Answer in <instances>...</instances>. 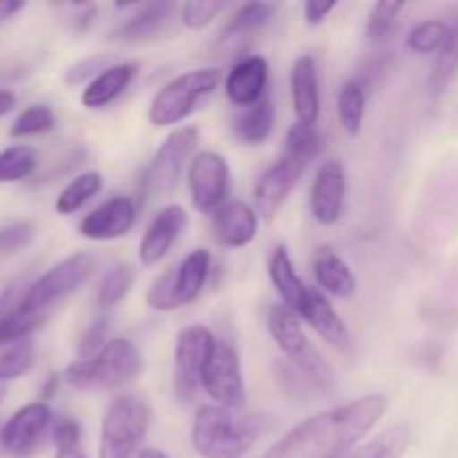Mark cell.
Instances as JSON below:
<instances>
[{"instance_id": "obj_1", "label": "cell", "mask_w": 458, "mask_h": 458, "mask_svg": "<svg viewBox=\"0 0 458 458\" xmlns=\"http://www.w3.org/2000/svg\"><path fill=\"white\" fill-rule=\"evenodd\" d=\"M389 398L383 394L356 398L352 403L309 416L284 434L262 458H340L383 420Z\"/></svg>"}, {"instance_id": "obj_2", "label": "cell", "mask_w": 458, "mask_h": 458, "mask_svg": "<svg viewBox=\"0 0 458 458\" xmlns=\"http://www.w3.org/2000/svg\"><path fill=\"white\" fill-rule=\"evenodd\" d=\"M262 434V419L219 405H204L191 429L192 450L201 458H244Z\"/></svg>"}, {"instance_id": "obj_3", "label": "cell", "mask_w": 458, "mask_h": 458, "mask_svg": "<svg viewBox=\"0 0 458 458\" xmlns=\"http://www.w3.org/2000/svg\"><path fill=\"white\" fill-rule=\"evenodd\" d=\"M143 356L128 338H114L94 358H81L65 369V383L79 392H112L137 380Z\"/></svg>"}, {"instance_id": "obj_4", "label": "cell", "mask_w": 458, "mask_h": 458, "mask_svg": "<svg viewBox=\"0 0 458 458\" xmlns=\"http://www.w3.org/2000/svg\"><path fill=\"white\" fill-rule=\"evenodd\" d=\"M219 83H222L219 67H197V70L183 72L168 81L152 97L148 119L157 128L182 123L213 97Z\"/></svg>"}, {"instance_id": "obj_5", "label": "cell", "mask_w": 458, "mask_h": 458, "mask_svg": "<svg viewBox=\"0 0 458 458\" xmlns=\"http://www.w3.org/2000/svg\"><path fill=\"white\" fill-rule=\"evenodd\" d=\"M267 325L276 344L286 356V360L295 369L302 371L320 389L322 396H329L335 387L334 367L322 356L320 349L304 335L302 327H300V318L291 309H286L284 304H276L268 311Z\"/></svg>"}, {"instance_id": "obj_6", "label": "cell", "mask_w": 458, "mask_h": 458, "mask_svg": "<svg viewBox=\"0 0 458 458\" xmlns=\"http://www.w3.org/2000/svg\"><path fill=\"white\" fill-rule=\"evenodd\" d=\"M152 410L143 398L121 394L107 405L98 438V458H132L150 429Z\"/></svg>"}, {"instance_id": "obj_7", "label": "cell", "mask_w": 458, "mask_h": 458, "mask_svg": "<svg viewBox=\"0 0 458 458\" xmlns=\"http://www.w3.org/2000/svg\"><path fill=\"white\" fill-rule=\"evenodd\" d=\"M94 268H97V259L89 253L70 255L56 267L49 268L47 273H43L38 280L25 286V293L21 300L22 309L30 316L45 322L54 307H58L72 293H76L92 277Z\"/></svg>"}, {"instance_id": "obj_8", "label": "cell", "mask_w": 458, "mask_h": 458, "mask_svg": "<svg viewBox=\"0 0 458 458\" xmlns=\"http://www.w3.org/2000/svg\"><path fill=\"white\" fill-rule=\"evenodd\" d=\"M197 141H199V130L195 125H186L165 137L159 150L150 159V164L143 168L141 179H139V192L143 199H152V197L168 195L174 191L179 177H182L183 168L191 157L195 155Z\"/></svg>"}, {"instance_id": "obj_9", "label": "cell", "mask_w": 458, "mask_h": 458, "mask_svg": "<svg viewBox=\"0 0 458 458\" xmlns=\"http://www.w3.org/2000/svg\"><path fill=\"white\" fill-rule=\"evenodd\" d=\"M199 387L208 394L210 401L226 410L240 411L246 401L244 376H242V362L235 347L217 340L213 353L201 369Z\"/></svg>"}, {"instance_id": "obj_10", "label": "cell", "mask_w": 458, "mask_h": 458, "mask_svg": "<svg viewBox=\"0 0 458 458\" xmlns=\"http://www.w3.org/2000/svg\"><path fill=\"white\" fill-rule=\"evenodd\" d=\"M217 338L204 325H191L179 331L174 343V396L191 403L199 387L201 369L213 353Z\"/></svg>"}, {"instance_id": "obj_11", "label": "cell", "mask_w": 458, "mask_h": 458, "mask_svg": "<svg viewBox=\"0 0 458 458\" xmlns=\"http://www.w3.org/2000/svg\"><path fill=\"white\" fill-rule=\"evenodd\" d=\"M188 191L191 201L199 213L213 215L228 201L231 192V168L219 152L204 150L192 157L188 165Z\"/></svg>"}, {"instance_id": "obj_12", "label": "cell", "mask_w": 458, "mask_h": 458, "mask_svg": "<svg viewBox=\"0 0 458 458\" xmlns=\"http://www.w3.org/2000/svg\"><path fill=\"white\" fill-rule=\"evenodd\" d=\"M52 423V410L47 403H30L9 416L0 428V447L16 458H27L38 450Z\"/></svg>"}, {"instance_id": "obj_13", "label": "cell", "mask_w": 458, "mask_h": 458, "mask_svg": "<svg viewBox=\"0 0 458 458\" xmlns=\"http://www.w3.org/2000/svg\"><path fill=\"white\" fill-rule=\"evenodd\" d=\"M307 165L309 164H304V161L293 159L289 155H282L280 161H276L267 173H262V177L258 179L253 191L255 208H258V213L262 217L271 219L284 206V201L289 199L291 191L300 182Z\"/></svg>"}, {"instance_id": "obj_14", "label": "cell", "mask_w": 458, "mask_h": 458, "mask_svg": "<svg viewBox=\"0 0 458 458\" xmlns=\"http://www.w3.org/2000/svg\"><path fill=\"white\" fill-rule=\"evenodd\" d=\"M186 226L188 213L182 206H164L155 215V219L146 228V233H143L141 244H139V262L143 267H155V264H159L170 253V249L177 244V240L186 231Z\"/></svg>"}, {"instance_id": "obj_15", "label": "cell", "mask_w": 458, "mask_h": 458, "mask_svg": "<svg viewBox=\"0 0 458 458\" xmlns=\"http://www.w3.org/2000/svg\"><path fill=\"white\" fill-rule=\"evenodd\" d=\"M134 222H137V204L130 197H112L81 219L79 233L85 240L110 242L128 235Z\"/></svg>"}, {"instance_id": "obj_16", "label": "cell", "mask_w": 458, "mask_h": 458, "mask_svg": "<svg viewBox=\"0 0 458 458\" xmlns=\"http://www.w3.org/2000/svg\"><path fill=\"white\" fill-rule=\"evenodd\" d=\"M347 199V174L340 161H325L311 186V215L316 222L331 226L343 217Z\"/></svg>"}, {"instance_id": "obj_17", "label": "cell", "mask_w": 458, "mask_h": 458, "mask_svg": "<svg viewBox=\"0 0 458 458\" xmlns=\"http://www.w3.org/2000/svg\"><path fill=\"white\" fill-rule=\"evenodd\" d=\"M215 242L226 249H244L258 235V215L244 201H226L210 215Z\"/></svg>"}, {"instance_id": "obj_18", "label": "cell", "mask_w": 458, "mask_h": 458, "mask_svg": "<svg viewBox=\"0 0 458 458\" xmlns=\"http://www.w3.org/2000/svg\"><path fill=\"white\" fill-rule=\"evenodd\" d=\"M268 61L262 56H246L233 65L226 79L228 101L240 107H250L267 98Z\"/></svg>"}, {"instance_id": "obj_19", "label": "cell", "mask_w": 458, "mask_h": 458, "mask_svg": "<svg viewBox=\"0 0 458 458\" xmlns=\"http://www.w3.org/2000/svg\"><path fill=\"white\" fill-rule=\"evenodd\" d=\"M291 98L298 123L316 125L320 116V81L313 56H300L291 70Z\"/></svg>"}, {"instance_id": "obj_20", "label": "cell", "mask_w": 458, "mask_h": 458, "mask_svg": "<svg viewBox=\"0 0 458 458\" xmlns=\"http://www.w3.org/2000/svg\"><path fill=\"white\" fill-rule=\"evenodd\" d=\"M318 335H320L325 343H329L335 349H349L352 347V335H349L347 325L343 322V318L338 316V311L334 309V304L329 302L322 291H313L309 293L307 304L302 307L300 316Z\"/></svg>"}, {"instance_id": "obj_21", "label": "cell", "mask_w": 458, "mask_h": 458, "mask_svg": "<svg viewBox=\"0 0 458 458\" xmlns=\"http://www.w3.org/2000/svg\"><path fill=\"white\" fill-rule=\"evenodd\" d=\"M174 12H177V4L173 3L141 4L137 13H132L128 21H123L119 27L112 30L110 40H116V43H141V40L155 38L157 34H161L168 27Z\"/></svg>"}, {"instance_id": "obj_22", "label": "cell", "mask_w": 458, "mask_h": 458, "mask_svg": "<svg viewBox=\"0 0 458 458\" xmlns=\"http://www.w3.org/2000/svg\"><path fill=\"white\" fill-rule=\"evenodd\" d=\"M268 277H271L273 286H276L277 295L282 298L284 307L291 309L295 316H300L302 307L307 304L311 289L298 276V271L293 267V259H291L284 244L276 246V250L268 258Z\"/></svg>"}, {"instance_id": "obj_23", "label": "cell", "mask_w": 458, "mask_h": 458, "mask_svg": "<svg viewBox=\"0 0 458 458\" xmlns=\"http://www.w3.org/2000/svg\"><path fill=\"white\" fill-rule=\"evenodd\" d=\"M137 63H114L112 67H107L92 83L85 85V89L81 92L83 107H88V110H103L110 103H114L130 88L132 79L137 76Z\"/></svg>"}, {"instance_id": "obj_24", "label": "cell", "mask_w": 458, "mask_h": 458, "mask_svg": "<svg viewBox=\"0 0 458 458\" xmlns=\"http://www.w3.org/2000/svg\"><path fill=\"white\" fill-rule=\"evenodd\" d=\"M313 276L325 293L338 300H347L356 293V276L349 264L331 246H320L313 255Z\"/></svg>"}, {"instance_id": "obj_25", "label": "cell", "mask_w": 458, "mask_h": 458, "mask_svg": "<svg viewBox=\"0 0 458 458\" xmlns=\"http://www.w3.org/2000/svg\"><path fill=\"white\" fill-rule=\"evenodd\" d=\"M22 293H25V286H12L0 295V347L4 344L12 347L22 340H30V335L43 325V320L30 316L22 309Z\"/></svg>"}, {"instance_id": "obj_26", "label": "cell", "mask_w": 458, "mask_h": 458, "mask_svg": "<svg viewBox=\"0 0 458 458\" xmlns=\"http://www.w3.org/2000/svg\"><path fill=\"white\" fill-rule=\"evenodd\" d=\"M210 253L206 249H197L188 253L182 259L177 268H173V280H174V295H177L179 307L192 304L199 293L204 291L206 280L210 273Z\"/></svg>"}, {"instance_id": "obj_27", "label": "cell", "mask_w": 458, "mask_h": 458, "mask_svg": "<svg viewBox=\"0 0 458 458\" xmlns=\"http://www.w3.org/2000/svg\"><path fill=\"white\" fill-rule=\"evenodd\" d=\"M273 128H276V106L268 97L255 106L242 107L233 119V132L249 146H259L267 141Z\"/></svg>"}, {"instance_id": "obj_28", "label": "cell", "mask_w": 458, "mask_h": 458, "mask_svg": "<svg viewBox=\"0 0 458 458\" xmlns=\"http://www.w3.org/2000/svg\"><path fill=\"white\" fill-rule=\"evenodd\" d=\"M411 443V428L407 423H396L392 428L383 429L369 438L367 443H360L340 458H403L407 447Z\"/></svg>"}, {"instance_id": "obj_29", "label": "cell", "mask_w": 458, "mask_h": 458, "mask_svg": "<svg viewBox=\"0 0 458 458\" xmlns=\"http://www.w3.org/2000/svg\"><path fill=\"white\" fill-rule=\"evenodd\" d=\"M276 12H277L276 3L242 4V7L233 13L231 21L226 22V27H224L222 40L228 45L242 43V40L249 38L250 34H255V31H259L262 27H267Z\"/></svg>"}, {"instance_id": "obj_30", "label": "cell", "mask_w": 458, "mask_h": 458, "mask_svg": "<svg viewBox=\"0 0 458 458\" xmlns=\"http://www.w3.org/2000/svg\"><path fill=\"white\" fill-rule=\"evenodd\" d=\"M365 107L367 89L362 81H347L338 94V119L349 137H356L360 132L362 121H365Z\"/></svg>"}, {"instance_id": "obj_31", "label": "cell", "mask_w": 458, "mask_h": 458, "mask_svg": "<svg viewBox=\"0 0 458 458\" xmlns=\"http://www.w3.org/2000/svg\"><path fill=\"white\" fill-rule=\"evenodd\" d=\"M103 188V177L97 170H88L81 173L79 177L72 179L65 188L61 191L56 199V213L58 215H72L76 210L83 208L92 197H97Z\"/></svg>"}, {"instance_id": "obj_32", "label": "cell", "mask_w": 458, "mask_h": 458, "mask_svg": "<svg viewBox=\"0 0 458 458\" xmlns=\"http://www.w3.org/2000/svg\"><path fill=\"white\" fill-rule=\"evenodd\" d=\"M322 150H325V134L316 125H291V130L286 132L284 155L304 161V164H311Z\"/></svg>"}, {"instance_id": "obj_33", "label": "cell", "mask_w": 458, "mask_h": 458, "mask_svg": "<svg viewBox=\"0 0 458 458\" xmlns=\"http://www.w3.org/2000/svg\"><path fill=\"white\" fill-rule=\"evenodd\" d=\"M458 74V25H450V34H447L443 47L437 52L434 58L432 74H429V88L434 94L443 92L452 79Z\"/></svg>"}, {"instance_id": "obj_34", "label": "cell", "mask_w": 458, "mask_h": 458, "mask_svg": "<svg viewBox=\"0 0 458 458\" xmlns=\"http://www.w3.org/2000/svg\"><path fill=\"white\" fill-rule=\"evenodd\" d=\"M38 152L31 146H9L0 152V183H16L34 174Z\"/></svg>"}, {"instance_id": "obj_35", "label": "cell", "mask_w": 458, "mask_h": 458, "mask_svg": "<svg viewBox=\"0 0 458 458\" xmlns=\"http://www.w3.org/2000/svg\"><path fill=\"white\" fill-rule=\"evenodd\" d=\"M134 280H137V273L130 264H119V267L112 268L106 277H103L101 286L97 291V304L101 309H112L119 302H123L128 298V293L132 291Z\"/></svg>"}, {"instance_id": "obj_36", "label": "cell", "mask_w": 458, "mask_h": 458, "mask_svg": "<svg viewBox=\"0 0 458 458\" xmlns=\"http://www.w3.org/2000/svg\"><path fill=\"white\" fill-rule=\"evenodd\" d=\"M54 125H56V114H54L52 107L47 103H31L16 116V121L9 128V134L13 139L34 137V134L49 132Z\"/></svg>"}, {"instance_id": "obj_37", "label": "cell", "mask_w": 458, "mask_h": 458, "mask_svg": "<svg viewBox=\"0 0 458 458\" xmlns=\"http://www.w3.org/2000/svg\"><path fill=\"white\" fill-rule=\"evenodd\" d=\"M447 34H450V25L445 21H423L410 31L407 36V47L416 54H434L443 47Z\"/></svg>"}, {"instance_id": "obj_38", "label": "cell", "mask_w": 458, "mask_h": 458, "mask_svg": "<svg viewBox=\"0 0 458 458\" xmlns=\"http://www.w3.org/2000/svg\"><path fill=\"white\" fill-rule=\"evenodd\" d=\"M403 9H405V4L392 3V0L376 3L369 18H367V38L371 43H385L396 30L398 16H401Z\"/></svg>"}, {"instance_id": "obj_39", "label": "cell", "mask_w": 458, "mask_h": 458, "mask_svg": "<svg viewBox=\"0 0 458 458\" xmlns=\"http://www.w3.org/2000/svg\"><path fill=\"white\" fill-rule=\"evenodd\" d=\"M36 360V347L31 340L12 344L0 353V383L4 380H16L31 369Z\"/></svg>"}, {"instance_id": "obj_40", "label": "cell", "mask_w": 458, "mask_h": 458, "mask_svg": "<svg viewBox=\"0 0 458 458\" xmlns=\"http://www.w3.org/2000/svg\"><path fill=\"white\" fill-rule=\"evenodd\" d=\"M276 378L280 383V387L284 389L286 396L298 398V401H307V398H316L322 396L320 389L307 378L300 369H295L286 358L276 362Z\"/></svg>"}, {"instance_id": "obj_41", "label": "cell", "mask_w": 458, "mask_h": 458, "mask_svg": "<svg viewBox=\"0 0 458 458\" xmlns=\"http://www.w3.org/2000/svg\"><path fill=\"white\" fill-rule=\"evenodd\" d=\"M112 65H114V63H112L110 56H106V54H94V56L81 58L74 65L67 67L63 79H65V83L72 85V88H76V85H88L92 83L101 72H106L107 67Z\"/></svg>"}, {"instance_id": "obj_42", "label": "cell", "mask_w": 458, "mask_h": 458, "mask_svg": "<svg viewBox=\"0 0 458 458\" xmlns=\"http://www.w3.org/2000/svg\"><path fill=\"white\" fill-rule=\"evenodd\" d=\"M224 9H226V4L217 3V0H213V3H186L179 9V16H182V22L188 30L197 31L208 27Z\"/></svg>"}, {"instance_id": "obj_43", "label": "cell", "mask_w": 458, "mask_h": 458, "mask_svg": "<svg viewBox=\"0 0 458 458\" xmlns=\"http://www.w3.org/2000/svg\"><path fill=\"white\" fill-rule=\"evenodd\" d=\"M107 331H110V320L107 316L94 318L88 325V329L83 331L79 340V356L81 358H94L103 347H106Z\"/></svg>"}, {"instance_id": "obj_44", "label": "cell", "mask_w": 458, "mask_h": 458, "mask_svg": "<svg viewBox=\"0 0 458 458\" xmlns=\"http://www.w3.org/2000/svg\"><path fill=\"white\" fill-rule=\"evenodd\" d=\"M34 224L31 222H13L9 226L0 228V255H12L16 250L25 249L34 240Z\"/></svg>"}, {"instance_id": "obj_45", "label": "cell", "mask_w": 458, "mask_h": 458, "mask_svg": "<svg viewBox=\"0 0 458 458\" xmlns=\"http://www.w3.org/2000/svg\"><path fill=\"white\" fill-rule=\"evenodd\" d=\"M52 441L56 450L81 447V425L74 419H58L52 425Z\"/></svg>"}, {"instance_id": "obj_46", "label": "cell", "mask_w": 458, "mask_h": 458, "mask_svg": "<svg viewBox=\"0 0 458 458\" xmlns=\"http://www.w3.org/2000/svg\"><path fill=\"white\" fill-rule=\"evenodd\" d=\"M335 7H338L335 3H318V0H309V3H304V21H307V25L311 27L320 25V22H325V18L329 16Z\"/></svg>"}, {"instance_id": "obj_47", "label": "cell", "mask_w": 458, "mask_h": 458, "mask_svg": "<svg viewBox=\"0 0 458 458\" xmlns=\"http://www.w3.org/2000/svg\"><path fill=\"white\" fill-rule=\"evenodd\" d=\"M21 9H25V3H21V0H0V21L16 16Z\"/></svg>"}, {"instance_id": "obj_48", "label": "cell", "mask_w": 458, "mask_h": 458, "mask_svg": "<svg viewBox=\"0 0 458 458\" xmlns=\"http://www.w3.org/2000/svg\"><path fill=\"white\" fill-rule=\"evenodd\" d=\"M56 389H58V376L52 374L47 380H45L43 389H40V398H43V401H49V398L56 394Z\"/></svg>"}, {"instance_id": "obj_49", "label": "cell", "mask_w": 458, "mask_h": 458, "mask_svg": "<svg viewBox=\"0 0 458 458\" xmlns=\"http://www.w3.org/2000/svg\"><path fill=\"white\" fill-rule=\"evenodd\" d=\"M13 106H16V97L12 92H0V116L12 112Z\"/></svg>"}, {"instance_id": "obj_50", "label": "cell", "mask_w": 458, "mask_h": 458, "mask_svg": "<svg viewBox=\"0 0 458 458\" xmlns=\"http://www.w3.org/2000/svg\"><path fill=\"white\" fill-rule=\"evenodd\" d=\"M54 458H88L83 454L81 447H67V450H56V456Z\"/></svg>"}, {"instance_id": "obj_51", "label": "cell", "mask_w": 458, "mask_h": 458, "mask_svg": "<svg viewBox=\"0 0 458 458\" xmlns=\"http://www.w3.org/2000/svg\"><path fill=\"white\" fill-rule=\"evenodd\" d=\"M137 458H170V456L165 454V452H161V450H152V447H146V450L139 452Z\"/></svg>"}, {"instance_id": "obj_52", "label": "cell", "mask_w": 458, "mask_h": 458, "mask_svg": "<svg viewBox=\"0 0 458 458\" xmlns=\"http://www.w3.org/2000/svg\"><path fill=\"white\" fill-rule=\"evenodd\" d=\"M0 401H3V389H0Z\"/></svg>"}]
</instances>
